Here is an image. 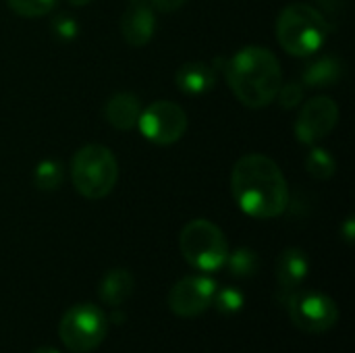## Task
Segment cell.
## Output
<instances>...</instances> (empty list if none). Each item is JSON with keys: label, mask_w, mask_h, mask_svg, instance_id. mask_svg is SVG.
Segmentation results:
<instances>
[{"label": "cell", "mask_w": 355, "mask_h": 353, "mask_svg": "<svg viewBox=\"0 0 355 353\" xmlns=\"http://www.w3.org/2000/svg\"><path fill=\"white\" fill-rule=\"evenodd\" d=\"M237 206L252 218H277L289 206V187L279 164L264 154H245L231 173Z\"/></svg>", "instance_id": "obj_1"}, {"label": "cell", "mask_w": 355, "mask_h": 353, "mask_svg": "<svg viewBox=\"0 0 355 353\" xmlns=\"http://www.w3.org/2000/svg\"><path fill=\"white\" fill-rule=\"evenodd\" d=\"M227 81L237 100L248 108H264L275 102L283 83L279 58L264 46H245L227 62Z\"/></svg>", "instance_id": "obj_2"}, {"label": "cell", "mask_w": 355, "mask_h": 353, "mask_svg": "<svg viewBox=\"0 0 355 353\" xmlns=\"http://www.w3.org/2000/svg\"><path fill=\"white\" fill-rule=\"evenodd\" d=\"M329 35L324 15L304 2L289 4L277 19V37L285 52L293 56H310L318 52Z\"/></svg>", "instance_id": "obj_3"}, {"label": "cell", "mask_w": 355, "mask_h": 353, "mask_svg": "<svg viewBox=\"0 0 355 353\" xmlns=\"http://www.w3.org/2000/svg\"><path fill=\"white\" fill-rule=\"evenodd\" d=\"M71 179L83 198L102 200L116 185L119 162L106 146L87 144L79 148L71 160Z\"/></svg>", "instance_id": "obj_4"}, {"label": "cell", "mask_w": 355, "mask_h": 353, "mask_svg": "<svg viewBox=\"0 0 355 353\" xmlns=\"http://www.w3.org/2000/svg\"><path fill=\"white\" fill-rule=\"evenodd\" d=\"M179 248L183 258L202 273H214L223 268L229 256L225 233L206 218L191 221L183 227Z\"/></svg>", "instance_id": "obj_5"}, {"label": "cell", "mask_w": 355, "mask_h": 353, "mask_svg": "<svg viewBox=\"0 0 355 353\" xmlns=\"http://www.w3.org/2000/svg\"><path fill=\"white\" fill-rule=\"evenodd\" d=\"M108 333L104 312L94 304H77L69 308L58 325V337L67 350L75 353L94 352Z\"/></svg>", "instance_id": "obj_6"}, {"label": "cell", "mask_w": 355, "mask_h": 353, "mask_svg": "<svg viewBox=\"0 0 355 353\" xmlns=\"http://www.w3.org/2000/svg\"><path fill=\"white\" fill-rule=\"evenodd\" d=\"M279 300L289 312L291 322L306 333L318 335L327 333L335 327L339 320V308L337 304L320 291H291L283 293L279 291Z\"/></svg>", "instance_id": "obj_7"}, {"label": "cell", "mask_w": 355, "mask_h": 353, "mask_svg": "<svg viewBox=\"0 0 355 353\" xmlns=\"http://www.w3.org/2000/svg\"><path fill=\"white\" fill-rule=\"evenodd\" d=\"M137 127L148 141L156 146H171L185 135L187 114L179 104L158 100L152 102L146 110H141Z\"/></svg>", "instance_id": "obj_8"}, {"label": "cell", "mask_w": 355, "mask_h": 353, "mask_svg": "<svg viewBox=\"0 0 355 353\" xmlns=\"http://www.w3.org/2000/svg\"><path fill=\"white\" fill-rule=\"evenodd\" d=\"M337 123H339L337 102L329 96H316L310 102H306V106L302 108L295 121V135L302 144L314 146L327 135H331Z\"/></svg>", "instance_id": "obj_9"}, {"label": "cell", "mask_w": 355, "mask_h": 353, "mask_svg": "<svg viewBox=\"0 0 355 353\" xmlns=\"http://www.w3.org/2000/svg\"><path fill=\"white\" fill-rule=\"evenodd\" d=\"M216 283L210 277H185L168 293V308L175 316L196 318L212 306Z\"/></svg>", "instance_id": "obj_10"}, {"label": "cell", "mask_w": 355, "mask_h": 353, "mask_svg": "<svg viewBox=\"0 0 355 353\" xmlns=\"http://www.w3.org/2000/svg\"><path fill=\"white\" fill-rule=\"evenodd\" d=\"M156 31V15L150 2L133 0L121 17V35L129 46H146Z\"/></svg>", "instance_id": "obj_11"}, {"label": "cell", "mask_w": 355, "mask_h": 353, "mask_svg": "<svg viewBox=\"0 0 355 353\" xmlns=\"http://www.w3.org/2000/svg\"><path fill=\"white\" fill-rule=\"evenodd\" d=\"M308 270H310L308 256L300 248L283 250L277 260V281L281 285V291L283 293L295 291L308 277Z\"/></svg>", "instance_id": "obj_12"}, {"label": "cell", "mask_w": 355, "mask_h": 353, "mask_svg": "<svg viewBox=\"0 0 355 353\" xmlns=\"http://www.w3.org/2000/svg\"><path fill=\"white\" fill-rule=\"evenodd\" d=\"M345 77V62L335 56V54H327L320 56L316 60H312L304 73H302V85L312 87V89H320V87H335L341 79Z\"/></svg>", "instance_id": "obj_13"}, {"label": "cell", "mask_w": 355, "mask_h": 353, "mask_svg": "<svg viewBox=\"0 0 355 353\" xmlns=\"http://www.w3.org/2000/svg\"><path fill=\"white\" fill-rule=\"evenodd\" d=\"M139 114H141V102L135 94H129V92L114 94L104 106L106 121L119 131L133 129L139 121Z\"/></svg>", "instance_id": "obj_14"}, {"label": "cell", "mask_w": 355, "mask_h": 353, "mask_svg": "<svg viewBox=\"0 0 355 353\" xmlns=\"http://www.w3.org/2000/svg\"><path fill=\"white\" fill-rule=\"evenodd\" d=\"M177 87L183 94L189 96H200L210 92L216 85V69L206 64V62H185L179 67L177 75H175Z\"/></svg>", "instance_id": "obj_15"}, {"label": "cell", "mask_w": 355, "mask_h": 353, "mask_svg": "<svg viewBox=\"0 0 355 353\" xmlns=\"http://www.w3.org/2000/svg\"><path fill=\"white\" fill-rule=\"evenodd\" d=\"M133 287H135V281H133V275L125 268H112L104 275V279L100 281V300L106 304V306H121L125 304L131 293H133Z\"/></svg>", "instance_id": "obj_16"}, {"label": "cell", "mask_w": 355, "mask_h": 353, "mask_svg": "<svg viewBox=\"0 0 355 353\" xmlns=\"http://www.w3.org/2000/svg\"><path fill=\"white\" fill-rule=\"evenodd\" d=\"M225 264L229 266V273L233 277H237V279H250V277H254L258 273L260 258H258V254L254 250L239 248V250H235L233 254L227 256V262Z\"/></svg>", "instance_id": "obj_17"}, {"label": "cell", "mask_w": 355, "mask_h": 353, "mask_svg": "<svg viewBox=\"0 0 355 353\" xmlns=\"http://www.w3.org/2000/svg\"><path fill=\"white\" fill-rule=\"evenodd\" d=\"M306 169L308 173L316 179V181H327L335 175L337 171V164H335V158L329 150L324 148H314L308 158H306Z\"/></svg>", "instance_id": "obj_18"}, {"label": "cell", "mask_w": 355, "mask_h": 353, "mask_svg": "<svg viewBox=\"0 0 355 353\" xmlns=\"http://www.w3.org/2000/svg\"><path fill=\"white\" fill-rule=\"evenodd\" d=\"M33 183L42 191H54L62 185V164L58 160H42L33 171Z\"/></svg>", "instance_id": "obj_19"}, {"label": "cell", "mask_w": 355, "mask_h": 353, "mask_svg": "<svg viewBox=\"0 0 355 353\" xmlns=\"http://www.w3.org/2000/svg\"><path fill=\"white\" fill-rule=\"evenodd\" d=\"M243 304H245L243 293H241L239 289H235V287L216 289V293H214V298H212V306H214L220 314H225V316H233V314L241 312V310H243Z\"/></svg>", "instance_id": "obj_20"}, {"label": "cell", "mask_w": 355, "mask_h": 353, "mask_svg": "<svg viewBox=\"0 0 355 353\" xmlns=\"http://www.w3.org/2000/svg\"><path fill=\"white\" fill-rule=\"evenodd\" d=\"M6 2L17 15L27 19L44 17L56 6V0H6Z\"/></svg>", "instance_id": "obj_21"}, {"label": "cell", "mask_w": 355, "mask_h": 353, "mask_svg": "<svg viewBox=\"0 0 355 353\" xmlns=\"http://www.w3.org/2000/svg\"><path fill=\"white\" fill-rule=\"evenodd\" d=\"M304 96H306L304 85L297 83V81H291V83H281V87H279L275 100H279L281 108H285V110L289 108V110H291V108H295V106L302 104Z\"/></svg>", "instance_id": "obj_22"}, {"label": "cell", "mask_w": 355, "mask_h": 353, "mask_svg": "<svg viewBox=\"0 0 355 353\" xmlns=\"http://www.w3.org/2000/svg\"><path fill=\"white\" fill-rule=\"evenodd\" d=\"M50 29H52L54 37H58V40H62V42H71V40H75L77 33H79V25H77L75 17L64 15V12H62V15H56V17L52 19Z\"/></svg>", "instance_id": "obj_23"}, {"label": "cell", "mask_w": 355, "mask_h": 353, "mask_svg": "<svg viewBox=\"0 0 355 353\" xmlns=\"http://www.w3.org/2000/svg\"><path fill=\"white\" fill-rule=\"evenodd\" d=\"M152 8L154 10H160V12H173V10H179L185 0H150Z\"/></svg>", "instance_id": "obj_24"}, {"label": "cell", "mask_w": 355, "mask_h": 353, "mask_svg": "<svg viewBox=\"0 0 355 353\" xmlns=\"http://www.w3.org/2000/svg\"><path fill=\"white\" fill-rule=\"evenodd\" d=\"M345 239L352 243V239H354V218H347V223H345Z\"/></svg>", "instance_id": "obj_25"}, {"label": "cell", "mask_w": 355, "mask_h": 353, "mask_svg": "<svg viewBox=\"0 0 355 353\" xmlns=\"http://www.w3.org/2000/svg\"><path fill=\"white\" fill-rule=\"evenodd\" d=\"M69 4H73V6H85V4H89L92 0H67Z\"/></svg>", "instance_id": "obj_26"}, {"label": "cell", "mask_w": 355, "mask_h": 353, "mask_svg": "<svg viewBox=\"0 0 355 353\" xmlns=\"http://www.w3.org/2000/svg\"><path fill=\"white\" fill-rule=\"evenodd\" d=\"M33 353H60V352H56V350H52V347H37Z\"/></svg>", "instance_id": "obj_27"}]
</instances>
